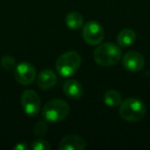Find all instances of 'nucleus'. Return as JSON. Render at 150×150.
<instances>
[{
    "mask_svg": "<svg viewBox=\"0 0 150 150\" xmlns=\"http://www.w3.org/2000/svg\"><path fill=\"white\" fill-rule=\"evenodd\" d=\"M94 60L102 67H109L115 65L121 58V50L118 44L112 42L102 43L95 50Z\"/></svg>",
    "mask_w": 150,
    "mask_h": 150,
    "instance_id": "obj_1",
    "label": "nucleus"
},
{
    "mask_svg": "<svg viewBox=\"0 0 150 150\" xmlns=\"http://www.w3.org/2000/svg\"><path fill=\"white\" fill-rule=\"evenodd\" d=\"M81 65V57L77 52H66L58 58L56 69L62 77H70Z\"/></svg>",
    "mask_w": 150,
    "mask_h": 150,
    "instance_id": "obj_2",
    "label": "nucleus"
},
{
    "mask_svg": "<svg viewBox=\"0 0 150 150\" xmlns=\"http://www.w3.org/2000/svg\"><path fill=\"white\" fill-rule=\"evenodd\" d=\"M146 112V107L141 100L136 98H129L122 101L119 105V114L121 118L129 122L141 120Z\"/></svg>",
    "mask_w": 150,
    "mask_h": 150,
    "instance_id": "obj_3",
    "label": "nucleus"
},
{
    "mask_svg": "<svg viewBox=\"0 0 150 150\" xmlns=\"http://www.w3.org/2000/svg\"><path fill=\"white\" fill-rule=\"evenodd\" d=\"M70 112V106L62 99H54L44 105L42 109V116L52 122H59L66 118Z\"/></svg>",
    "mask_w": 150,
    "mask_h": 150,
    "instance_id": "obj_4",
    "label": "nucleus"
},
{
    "mask_svg": "<svg viewBox=\"0 0 150 150\" xmlns=\"http://www.w3.org/2000/svg\"><path fill=\"white\" fill-rule=\"evenodd\" d=\"M105 32L103 27L95 21L84 24L82 28V38L90 45H98L103 41Z\"/></svg>",
    "mask_w": 150,
    "mask_h": 150,
    "instance_id": "obj_5",
    "label": "nucleus"
},
{
    "mask_svg": "<svg viewBox=\"0 0 150 150\" xmlns=\"http://www.w3.org/2000/svg\"><path fill=\"white\" fill-rule=\"evenodd\" d=\"M21 103L26 114L35 116L40 111V98L38 94L33 90H26L21 97Z\"/></svg>",
    "mask_w": 150,
    "mask_h": 150,
    "instance_id": "obj_6",
    "label": "nucleus"
},
{
    "mask_svg": "<svg viewBox=\"0 0 150 150\" xmlns=\"http://www.w3.org/2000/svg\"><path fill=\"white\" fill-rule=\"evenodd\" d=\"M36 77L35 68L30 63L22 62L15 68V78L22 86H29Z\"/></svg>",
    "mask_w": 150,
    "mask_h": 150,
    "instance_id": "obj_7",
    "label": "nucleus"
},
{
    "mask_svg": "<svg viewBox=\"0 0 150 150\" xmlns=\"http://www.w3.org/2000/svg\"><path fill=\"white\" fill-rule=\"evenodd\" d=\"M145 64L144 57L138 52H129L123 56L122 65L129 72H138L142 70Z\"/></svg>",
    "mask_w": 150,
    "mask_h": 150,
    "instance_id": "obj_8",
    "label": "nucleus"
},
{
    "mask_svg": "<svg viewBox=\"0 0 150 150\" xmlns=\"http://www.w3.org/2000/svg\"><path fill=\"white\" fill-rule=\"evenodd\" d=\"M86 144L83 138L78 135H68L65 136L59 143L60 150H83Z\"/></svg>",
    "mask_w": 150,
    "mask_h": 150,
    "instance_id": "obj_9",
    "label": "nucleus"
},
{
    "mask_svg": "<svg viewBox=\"0 0 150 150\" xmlns=\"http://www.w3.org/2000/svg\"><path fill=\"white\" fill-rule=\"evenodd\" d=\"M57 74L50 69H44L37 77V84L41 90H50L57 83Z\"/></svg>",
    "mask_w": 150,
    "mask_h": 150,
    "instance_id": "obj_10",
    "label": "nucleus"
},
{
    "mask_svg": "<svg viewBox=\"0 0 150 150\" xmlns=\"http://www.w3.org/2000/svg\"><path fill=\"white\" fill-rule=\"evenodd\" d=\"M63 91H64V94L72 100H77L83 94L82 86L75 79H68L67 81H65Z\"/></svg>",
    "mask_w": 150,
    "mask_h": 150,
    "instance_id": "obj_11",
    "label": "nucleus"
},
{
    "mask_svg": "<svg viewBox=\"0 0 150 150\" xmlns=\"http://www.w3.org/2000/svg\"><path fill=\"white\" fill-rule=\"evenodd\" d=\"M136 40V33L132 29H123L117 35V44L121 47H127L132 45Z\"/></svg>",
    "mask_w": 150,
    "mask_h": 150,
    "instance_id": "obj_12",
    "label": "nucleus"
},
{
    "mask_svg": "<svg viewBox=\"0 0 150 150\" xmlns=\"http://www.w3.org/2000/svg\"><path fill=\"white\" fill-rule=\"evenodd\" d=\"M65 23L71 30H78L83 26V18L79 13L71 11L65 18Z\"/></svg>",
    "mask_w": 150,
    "mask_h": 150,
    "instance_id": "obj_13",
    "label": "nucleus"
},
{
    "mask_svg": "<svg viewBox=\"0 0 150 150\" xmlns=\"http://www.w3.org/2000/svg\"><path fill=\"white\" fill-rule=\"evenodd\" d=\"M122 102L121 96L117 91L109 90L104 95V103L108 107H117Z\"/></svg>",
    "mask_w": 150,
    "mask_h": 150,
    "instance_id": "obj_14",
    "label": "nucleus"
},
{
    "mask_svg": "<svg viewBox=\"0 0 150 150\" xmlns=\"http://www.w3.org/2000/svg\"><path fill=\"white\" fill-rule=\"evenodd\" d=\"M47 132V123L45 121H38L33 127V133L35 136H43Z\"/></svg>",
    "mask_w": 150,
    "mask_h": 150,
    "instance_id": "obj_15",
    "label": "nucleus"
},
{
    "mask_svg": "<svg viewBox=\"0 0 150 150\" xmlns=\"http://www.w3.org/2000/svg\"><path fill=\"white\" fill-rule=\"evenodd\" d=\"M0 64L5 70H11L13 68H16V61L13 57L9 56H5L1 59L0 61Z\"/></svg>",
    "mask_w": 150,
    "mask_h": 150,
    "instance_id": "obj_16",
    "label": "nucleus"
},
{
    "mask_svg": "<svg viewBox=\"0 0 150 150\" xmlns=\"http://www.w3.org/2000/svg\"><path fill=\"white\" fill-rule=\"evenodd\" d=\"M31 148L33 150H50V145L45 140H36L32 143Z\"/></svg>",
    "mask_w": 150,
    "mask_h": 150,
    "instance_id": "obj_17",
    "label": "nucleus"
},
{
    "mask_svg": "<svg viewBox=\"0 0 150 150\" xmlns=\"http://www.w3.org/2000/svg\"><path fill=\"white\" fill-rule=\"evenodd\" d=\"M15 149H18V150H26L28 149V146L26 143H24V142H21V143H19L18 145H16Z\"/></svg>",
    "mask_w": 150,
    "mask_h": 150,
    "instance_id": "obj_18",
    "label": "nucleus"
}]
</instances>
